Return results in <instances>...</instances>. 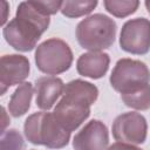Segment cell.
Masks as SVG:
<instances>
[{
	"mask_svg": "<svg viewBox=\"0 0 150 150\" xmlns=\"http://www.w3.org/2000/svg\"><path fill=\"white\" fill-rule=\"evenodd\" d=\"M97 96L98 89L95 84L83 80H73L64 86L63 96L53 114L57 122L71 132L89 117L90 105Z\"/></svg>",
	"mask_w": 150,
	"mask_h": 150,
	"instance_id": "cell-1",
	"label": "cell"
},
{
	"mask_svg": "<svg viewBox=\"0 0 150 150\" xmlns=\"http://www.w3.org/2000/svg\"><path fill=\"white\" fill-rule=\"evenodd\" d=\"M50 19L38 12L29 1L20 2L16 15L4 27V38L16 50L29 52L36 47L41 35L48 29Z\"/></svg>",
	"mask_w": 150,
	"mask_h": 150,
	"instance_id": "cell-2",
	"label": "cell"
},
{
	"mask_svg": "<svg viewBox=\"0 0 150 150\" xmlns=\"http://www.w3.org/2000/svg\"><path fill=\"white\" fill-rule=\"evenodd\" d=\"M23 130L32 144L45 145L49 149L64 148L70 138V132L57 122L53 112L39 111L28 116Z\"/></svg>",
	"mask_w": 150,
	"mask_h": 150,
	"instance_id": "cell-3",
	"label": "cell"
},
{
	"mask_svg": "<svg viewBox=\"0 0 150 150\" xmlns=\"http://www.w3.org/2000/svg\"><path fill=\"white\" fill-rule=\"evenodd\" d=\"M116 36V22L104 14H94L79 22L76 39L79 45L89 52L109 48Z\"/></svg>",
	"mask_w": 150,
	"mask_h": 150,
	"instance_id": "cell-4",
	"label": "cell"
},
{
	"mask_svg": "<svg viewBox=\"0 0 150 150\" xmlns=\"http://www.w3.org/2000/svg\"><path fill=\"white\" fill-rule=\"evenodd\" d=\"M110 84L121 95L137 91L150 84V70L142 61L121 59L111 71Z\"/></svg>",
	"mask_w": 150,
	"mask_h": 150,
	"instance_id": "cell-5",
	"label": "cell"
},
{
	"mask_svg": "<svg viewBox=\"0 0 150 150\" xmlns=\"http://www.w3.org/2000/svg\"><path fill=\"white\" fill-rule=\"evenodd\" d=\"M35 63L40 71L57 75L68 70L73 63V53L68 43L61 39H48L35 50Z\"/></svg>",
	"mask_w": 150,
	"mask_h": 150,
	"instance_id": "cell-6",
	"label": "cell"
},
{
	"mask_svg": "<svg viewBox=\"0 0 150 150\" xmlns=\"http://www.w3.org/2000/svg\"><path fill=\"white\" fill-rule=\"evenodd\" d=\"M121 48L134 55H144L150 50V21L145 18L128 20L120 34Z\"/></svg>",
	"mask_w": 150,
	"mask_h": 150,
	"instance_id": "cell-7",
	"label": "cell"
},
{
	"mask_svg": "<svg viewBox=\"0 0 150 150\" xmlns=\"http://www.w3.org/2000/svg\"><path fill=\"white\" fill-rule=\"evenodd\" d=\"M111 130L114 138L118 142L142 144L146 138L148 125L143 115L131 111L117 116L112 123Z\"/></svg>",
	"mask_w": 150,
	"mask_h": 150,
	"instance_id": "cell-8",
	"label": "cell"
},
{
	"mask_svg": "<svg viewBox=\"0 0 150 150\" xmlns=\"http://www.w3.org/2000/svg\"><path fill=\"white\" fill-rule=\"evenodd\" d=\"M29 61L23 55H4L0 61V94L15 84H21L29 75Z\"/></svg>",
	"mask_w": 150,
	"mask_h": 150,
	"instance_id": "cell-9",
	"label": "cell"
},
{
	"mask_svg": "<svg viewBox=\"0 0 150 150\" xmlns=\"http://www.w3.org/2000/svg\"><path fill=\"white\" fill-rule=\"evenodd\" d=\"M109 134L105 124L98 120L88 122L74 137V150H107Z\"/></svg>",
	"mask_w": 150,
	"mask_h": 150,
	"instance_id": "cell-10",
	"label": "cell"
},
{
	"mask_svg": "<svg viewBox=\"0 0 150 150\" xmlns=\"http://www.w3.org/2000/svg\"><path fill=\"white\" fill-rule=\"evenodd\" d=\"M35 102L42 110H49L64 91L63 81L55 76H42L35 81Z\"/></svg>",
	"mask_w": 150,
	"mask_h": 150,
	"instance_id": "cell-11",
	"label": "cell"
},
{
	"mask_svg": "<svg viewBox=\"0 0 150 150\" xmlns=\"http://www.w3.org/2000/svg\"><path fill=\"white\" fill-rule=\"evenodd\" d=\"M110 57L107 53L89 52L82 54L76 62V70L80 75L90 79H101L108 71Z\"/></svg>",
	"mask_w": 150,
	"mask_h": 150,
	"instance_id": "cell-12",
	"label": "cell"
},
{
	"mask_svg": "<svg viewBox=\"0 0 150 150\" xmlns=\"http://www.w3.org/2000/svg\"><path fill=\"white\" fill-rule=\"evenodd\" d=\"M33 93H34V89L32 83L29 82L21 83L14 90L8 103V110L12 116L20 117L28 111V109L30 108Z\"/></svg>",
	"mask_w": 150,
	"mask_h": 150,
	"instance_id": "cell-13",
	"label": "cell"
},
{
	"mask_svg": "<svg viewBox=\"0 0 150 150\" xmlns=\"http://www.w3.org/2000/svg\"><path fill=\"white\" fill-rule=\"evenodd\" d=\"M121 98L123 103L129 108L136 110H148L150 109V84L137 91L121 95Z\"/></svg>",
	"mask_w": 150,
	"mask_h": 150,
	"instance_id": "cell-14",
	"label": "cell"
},
{
	"mask_svg": "<svg viewBox=\"0 0 150 150\" xmlns=\"http://www.w3.org/2000/svg\"><path fill=\"white\" fill-rule=\"evenodd\" d=\"M97 1H63L61 13L67 18H80L93 12Z\"/></svg>",
	"mask_w": 150,
	"mask_h": 150,
	"instance_id": "cell-15",
	"label": "cell"
},
{
	"mask_svg": "<svg viewBox=\"0 0 150 150\" xmlns=\"http://www.w3.org/2000/svg\"><path fill=\"white\" fill-rule=\"evenodd\" d=\"M103 6L116 18H125L136 12L139 6V1L130 0V1H116V0H105L103 1Z\"/></svg>",
	"mask_w": 150,
	"mask_h": 150,
	"instance_id": "cell-16",
	"label": "cell"
},
{
	"mask_svg": "<svg viewBox=\"0 0 150 150\" xmlns=\"http://www.w3.org/2000/svg\"><path fill=\"white\" fill-rule=\"evenodd\" d=\"M0 144V150H22L25 148L23 138L16 129H11L2 134Z\"/></svg>",
	"mask_w": 150,
	"mask_h": 150,
	"instance_id": "cell-17",
	"label": "cell"
},
{
	"mask_svg": "<svg viewBox=\"0 0 150 150\" xmlns=\"http://www.w3.org/2000/svg\"><path fill=\"white\" fill-rule=\"evenodd\" d=\"M29 2L42 15L49 16L61 11L63 1H29Z\"/></svg>",
	"mask_w": 150,
	"mask_h": 150,
	"instance_id": "cell-18",
	"label": "cell"
},
{
	"mask_svg": "<svg viewBox=\"0 0 150 150\" xmlns=\"http://www.w3.org/2000/svg\"><path fill=\"white\" fill-rule=\"evenodd\" d=\"M107 150H142L138 146H135L134 144H128V143H122V142H116L112 145H110Z\"/></svg>",
	"mask_w": 150,
	"mask_h": 150,
	"instance_id": "cell-19",
	"label": "cell"
},
{
	"mask_svg": "<svg viewBox=\"0 0 150 150\" xmlns=\"http://www.w3.org/2000/svg\"><path fill=\"white\" fill-rule=\"evenodd\" d=\"M1 6H2V19H1V25L5 27V23H6V20H7V14L9 12V6L6 1H2L1 2Z\"/></svg>",
	"mask_w": 150,
	"mask_h": 150,
	"instance_id": "cell-20",
	"label": "cell"
},
{
	"mask_svg": "<svg viewBox=\"0 0 150 150\" xmlns=\"http://www.w3.org/2000/svg\"><path fill=\"white\" fill-rule=\"evenodd\" d=\"M1 112H2V131H1V134H5V128H6V125L8 124L9 120L6 118V115H7V114H6L4 107H1Z\"/></svg>",
	"mask_w": 150,
	"mask_h": 150,
	"instance_id": "cell-21",
	"label": "cell"
},
{
	"mask_svg": "<svg viewBox=\"0 0 150 150\" xmlns=\"http://www.w3.org/2000/svg\"><path fill=\"white\" fill-rule=\"evenodd\" d=\"M145 7H146V9H148V12L150 13V0H148V1H145Z\"/></svg>",
	"mask_w": 150,
	"mask_h": 150,
	"instance_id": "cell-22",
	"label": "cell"
}]
</instances>
